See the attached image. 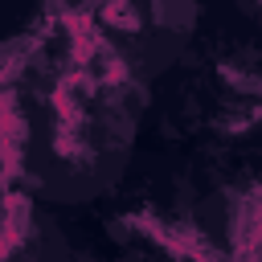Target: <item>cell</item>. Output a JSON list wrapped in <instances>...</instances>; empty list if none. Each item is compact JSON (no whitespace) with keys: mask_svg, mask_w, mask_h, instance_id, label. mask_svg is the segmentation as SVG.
<instances>
[{"mask_svg":"<svg viewBox=\"0 0 262 262\" xmlns=\"http://www.w3.org/2000/svg\"><path fill=\"white\" fill-rule=\"evenodd\" d=\"M78 20L127 78L151 90L188 57L201 29V8L180 0L98 4V8H82Z\"/></svg>","mask_w":262,"mask_h":262,"instance_id":"2","label":"cell"},{"mask_svg":"<svg viewBox=\"0 0 262 262\" xmlns=\"http://www.w3.org/2000/svg\"><path fill=\"white\" fill-rule=\"evenodd\" d=\"M0 262H78L61 213L0 184Z\"/></svg>","mask_w":262,"mask_h":262,"instance_id":"3","label":"cell"},{"mask_svg":"<svg viewBox=\"0 0 262 262\" xmlns=\"http://www.w3.org/2000/svg\"><path fill=\"white\" fill-rule=\"evenodd\" d=\"M151 90L127 78L78 12L4 78L0 143L8 184L53 213L90 209L131 176Z\"/></svg>","mask_w":262,"mask_h":262,"instance_id":"1","label":"cell"}]
</instances>
